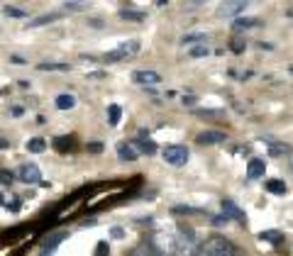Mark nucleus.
I'll return each mask as SVG.
<instances>
[{"label":"nucleus","instance_id":"32","mask_svg":"<svg viewBox=\"0 0 293 256\" xmlns=\"http://www.w3.org/2000/svg\"><path fill=\"white\" fill-rule=\"evenodd\" d=\"M227 222H230V217H225V215H223V217H213L215 227H223V224H227Z\"/></svg>","mask_w":293,"mask_h":256},{"label":"nucleus","instance_id":"14","mask_svg":"<svg viewBox=\"0 0 293 256\" xmlns=\"http://www.w3.org/2000/svg\"><path fill=\"white\" fill-rule=\"evenodd\" d=\"M127 256H159V254L154 251V246H152V244H146V242H144V244H137L135 249H132V251H130Z\"/></svg>","mask_w":293,"mask_h":256},{"label":"nucleus","instance_id":"8","mask_svg":"<svg viewBox=\"0 0 293 256\" xmlns=\"http://www.w3.org/2000/svg\"><path fill=\"white\" fill-rule=\"evenodd\" d=\"M264 171H266V164H264V159H252L247 164V178L254 181V178H261L264 176Z\"/></svg>","mask_w":293,"mask_h":256},{"label":"nucleus","instance_id":"13","mask_svg":"<svg viewBox=\"0 0 293 256\" xmlns=\"http://www.w3.org/2000/svg\"><path fill=\"white\" fill-rule=\"evenodd\" d=\"M27 151H32V154H42V151H46V139H42V137H32V139L27 142Z\"/></svg>","mask_w":293,"mask_h":256},{"label":"nucleus","instance_id":"17","mask_svg":"<svg viewBox=\"0 0 293 256\" xmlns=\"http://www.w3.org/2000/svg\"><path fill=\"white\" fill-rule=\"evenodd\" d=\"M266 190L274 193V195H283L286 193V183H281L279 178H271V181H266Z\"/></svg>","mask_w":293,"mask_h":256},{"label":"nucleus","instance_id":"27","mask_svg":"<svg viewBox=\"0 0 293 256\" xmlns=\"http://www.w3.org/2000/svg\"><path fill=\"white\" fill-rule=\"evenodd\" d=\"M210 54V49H208V46H196V49H191V56H208Z\"/></svg>","mask_w":293,"mask_h":256},{"label":"nucleus","instance_id":"36","mask_svg":"<svg viewBox=\"0 0 293 256\" xmlns=\"http://www.w3.org/2000/svg\"><path fill=\"white\" fill-rule=\"evenodd\" d=\"M0 205H3V195H0Z\"/></svg>","mask_w":293,"mask_h":256},{"label":"nucleus","instance_id":"26","mask_svg":"<svg viewBox=\"0 0 293 256\" xmlns=\"http://www.w3.org/2000/svg\"><path fill=\"white\" fill-rule=\"evenodd\" d=\"M3 12H5V15H10V17H27V12H25V10H20V8H10V5H8Z\"/></svg>","mask_w":293,"mask_h":256},{"label":"nucleus","instance_id":"29","mask_svg":"<svg viewBox=\"0 0 293 256\" xmlns=\"http://www.w3.org/2000/svg\"><path fill=\"white\" fill-rule=\"evenodd\" d=\"M86 149H88L90 154H101V151H103V142H90Z\"/></svg>","mask_w":293,"mask_h":256},{"label":"nucleus","instance_id":"20","mask_svg":"<svg viewBox=\"0 0 293 256\" xmlns=\"http://www.w3.org/2000/svg\"><path fill=\"white\" fill-rule=\"evenodd\" d=\"M205 39H208V37H205V34H183V39H181V44H196V42H201V44H203Z\"/></svg>","mask_w":293,"mask_h":256},{"label":"nucleus","instance_id":"16","mask_svg":"<svg viewBox=\"0 0 293 256\" xmlns=\"http://www.w3.org/2000/svg\"><path fill=\"white\" fill-rule=\"evenodd\" d=\"M259 239H261V242H271V244H281V242H283V234L276 232V229H269V232H261Z\"/></svg>","mask_w":293,"mask_h":256},{"label":"nucleus","instance_id":"25","mask_svg":"<svg viewBox=\"0 0 293 256\" xmlns=\"http://www.w3.org/2000/svg\"><path fill=\"white\" fill-rule=\"evenodd\" d=\"M12 181H15V173L8 171V168H0V183H3V186H10Z\"/></svg>","mask_w":293,"mask_h":256},{"label":"nucleus","instance_id":"9","mask_svg":"<svg viewBox=\"0 0 293 256\" xmlns=\"http://www.w3.org/2000/svg\"><path fill=\"white\" fill-rule=\"evenodd\" d=\"M68 234L66 232H59L54 234V237H49L44 242V246H42V251H39V256H49V254H54V249H57L59 244H61V239H66Z\"/></svg>","mask_w":293,"mask_h":256},{"label":"nucleus","instance_id":"28","mask_svg":"<svg viewBox=\"0 0 293 256\" xmlns=\"http://www.w3.org/2000/svg\"><path fill=\"white\" fill-rule=\"evenodd\" d=\"M64 8H66V10H83V8H88V5H86V3H64Z\"/></svg>","mask_w":293,"mask_h":256},{"label":"nucleus","instance_id":"18","mask_svg":"<svg viewBox=\"0 0 293 256\" xmlns=\"http://www.w3.org/2000/svg\"><path fill=\"white\" fill-rule=\"evenodd\" d=\"M108 117H110V124H113V127H117V124H120V117H123L120 105H108Z\"/></svg>","mask_w":293,"mask_h":256},{"label":"nucleus","instance_id":"10","mask_svg":"<svg viewBox=\"0 0 293 256\" xmlns=\"http://www.w3.org/2000/svg\"><path fill=\"white\" fill-rule=\"evenodd\" d=\"M223 212H225V217H235V220H239L242 224L247 222V215L239 210V208H237L232 200H223Z\"/></svg>","mask_w":293,"mask_h":256},{"label":"nucleus","instance_id":"33","mask_svg":"<svg viewBox=\"0 0 293 256\" xmlns=\"http://www.w3.org/2000/svg\"><path fill=\"white\" fill-rule=\"evenodd\" d=\"M20 208H22V205H20V200H12V205L8 202V210H12V212H17Z\"/></svg>","mask_w":293,"mask_h":256},{"label":"nucleus","instance_id":"35","mask_svg":"<svg viewBox=\"0 0 293 256\" xmlns=\"http://www.w3.org/2000/svg\"><path fill=\"white\" fill-rule=\"evenodd\" d=\"M8 146H10V144H8L5 139H0V149H8Z\"/></svg>","mask_w":293,"mask_h":256},{"label":"nucleus","instance_id":"22","mask_svg":"<svg viewBox=\"0 0 293 256\" xmlns=\"http://www.w3.org/2000/svg\"><path fill=\"white\" fill-rule=\"evenodd\" d=\"M39 71H71L68 64H39Z\"/></svg>","mask_w":293,"mask_h":256},{"label":"nucleus","instance_id":"2","mask_svg":"<svg viewBox=\"0 0 293 256\" xmlns=\"http://www.w3.org/2000/svg\"><path fill=\"white\" fill-rule=\"evenodd\" d=\"M164 161L171 164V166H186V161H188V149L181 144H174V146H166L164 149Z\"/></svg>","mask_w":293,"mask_h":256},{"label":"nucleus","instance_id":"11","mask_svg":"<svg viewBox=\"0 0 293 256\" xmlns=\"http://www.w3.org/2000/svg\"><path fill=\"white\" fill-rule=\"evenodd\" d=\"M117 156H120V161H135L137 149L132 146V142H120L117 144Z\"/></svg>","mask_w":293,"mask_h":256},{"label":"nucleus","instance_id":"6","mask_svg":"<svg viewBox=\"0 0 293 256\" xmlns=\"http://www.w3.org/2000/svg\"><path fill=\"white\" fill-rule=\"evenodd\" d=\"M247 8V3L245 0H232V3H223L220 8H217V15H223V17H232V15H239V12Z\"/></svg>","mask_w":293,"mask_h":256},{"label":"nucleus","instance_id":"15","mask_svg":"<svg viewBox=\"0 0 293 256\" xmlns=\"http://www.w3.org/2000/svg\"><path fill=\"white\" fill-rule=\"evenodd\" d=\"M259 20H254V17H245V20H235V32H245V30H252V27H257Z\"/></svg>","mask_w":293,"mask_h":256},{"label":"nucleus","instance_id":"12","mask_svg":"<svg viewBox=\"0 0 293 256\" xmlns=\"http://www.w3.org/2000/svg\"><path fill=\"white\" fill-rule=\"evenodd\" d=\"M57 108L59 110H74L76 108V98L74 95H68V93H61V95H57Z\"/></svg>","mask_w":293,"mask_h":256},{"label":"nucleus","instance_id":"30","mask_svg":"<svg viewBox=\"0 0 293 256\" xmlns=\"http://www.w3.org/2000/svg\"><path fill=\"white\" fill-rule=\"evenodd\" d=\"M245 42H242V39H235V42H232V52H235V54H242V52H245Z\"/></svg>","mask_w":293,"mask_h":256},{"label":"nucleus","instance_id":"7","mask_svg":"<svg viewBox=\"0 0 293 256\" xmlns=\"http://www.w3.org/2000/svg\"><path fill=\"white\" fill-rule=\"evenodd\" d=\"M135 81L137 83H142V86H157L161 83V76H159L157 71H135Z\"/></svg>","mask_w":293,"mask_h":256},{"label":"nucleus","instance_id":"1","mask_svg":"<svg viewBox=\"0 0 293 256\" xmlns=\"http://www.w3.org/2000/svg\"><path fill=\"white\" fill-rule=\"evenodd\" d=\"M227 254H237L235 246L223 237H213V239H205L203 244L196 249L193 256H227Z\"/></svg>","mask_w":293,"mask_h":256},{"label":"nucleus","instance_id":"21","mask_svg":"<svg viewBox=\"0 0 293 256\" xmlns=\"http://www.w3.org/2000/svg\"><path fill=\"white\" fill-rule=\"evenodd\" d=\"M54 20H59V15H42V17H34V20H30V27H39V24L54 22Z\"/></svg>","mask_w":293,"mask_h":256},{"label":"nucleus","instance_id":"3","mask_svg":"<svg viewBox=\"0 0 293 256\" xmlns=\"http://www.w3.org/2000/svg\"><path fill=\"white\" fill-rule=\"evenodd\" d=\"M20 178H22V183H27V186L42 183V173H39V166H37V164H25V166L20 168Z\"/></svg>","mask_w":293,"mask_h":256},{"label":"nucleus","instance_id":"24","mask_svg":"<svg viewBox=\"0 0 293 256\" xmlns=\"http://www.w3.org/2000/svg\"><path fill=\"white\" fill-rule=\"evenodd\" d=\"M120 17H123V20H137V22L144 20V15H142V12H135V10H120Z\"/></svg>","mask_w":293,"mask_h":256},{"label":"nucleus","instance_id":"31","mask_svg":"<svg viewBox=\"0 0 293 256\" xmlns=\"http://www.w3.org/2000/svg\"><path fill=\"white\" fill-rule=\"evenodd\" d=\"M95 256H108V244H105V242H101V244H98V249H95Z\"/></svg>","mask_w":293,"mask_h":256},{"label":"nucleus","instance_id":"23","mask_svg":"<svg viewBox=\"0 0 293 256\" xmlns=\"http://www.w3.org/2000/svg\"><path fill=\"white\" fill-rule=\"evenodd\" d=\"M269 154H271V156L291 154V146H288V144H271V146H269Z\"/></svg>","mask_w":293,"mask_h":256},{"label":"nucleus","instance_id":"34","mask_svg":"<svg viewBox=\"0 0 293 256\" xmlns=\"http://www.w3.org/2000/svg\"><path fill=\"white\" fill-rule=\"evenodd\" d=\"M66 142H68L66 137H59V139H57V146H59V149H61V151L66 149Z\"/></svg>","mask_w":293,"mask_h":256},{"label":"nucleus","instance_id":"4","mask_svg":"<svg viewBox=\"0 0 293 256\" xmlns=\"http://www.w3.org/2000/svg\"><path fill=\"white\" fill-rule=\"evenodd\" d=\"M225 139H227V134L225 132H215V130H208V132H201L198 134V144H203V146H213V144H225Z\"/></svg>","mask_w":293,"mask_h":256},{"label":"nucleus","instance_id":"19","mask_svg":"<svg viewBox=\"0 0 293 256\" xmlns=\"http://www.w3.org/2000/svg\"><path fill=\"white\" fill-rule=\"evenodd\" d=\"M132 146L137 149V154H139V151H144V154H154V151H157L154 142H132Z\"/></svg>","mask_w":293,"mask_h":256},{"label":"nucleus","instance_id":"5","mask_svg":"<svg viewBox=\"0 0 293 256\" xmlns=\"http://www.w3.org/2000/svg\"><path fill=\"white\" fill-rule=\"evenodd\" d=\"M137 49H139V44H137V42H130V44H123L120 49L110 52L105 59H108V61H120V59H127V56L137 54Z\"/></svg>","mask_w":293,"mask_h":256}]
</instances>
